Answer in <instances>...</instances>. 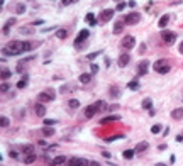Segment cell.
<instances>
[{
	"label": "cell",
	"instance_id": "cell-1",
	"mask_svg": "<svg viewBox=\"0 0 183 166\" xmlns=\"http://www.w3.org/2000/svg\"><path fill=\"white\" fill-rule=\"evenodd\" d=\"M24 51H26V42H20V41H12L5 48H2V54L3 56H17Z\"/></svg>",
	"mask_w": 183,
	"mask_h": 166
},
{
	"label": "cell",
	"instance_id": "cell-2",
	"mask_svg": "<svg viewBox=\"0 0 183 166\" xmlns=\"http://www.w3.org/2000/svg\"><path fill=\"white\" fill-rule=\"evenodd\" d=\"M153 70L156 71V73H161V75H166L171 68H170V65L163 61V59H158V61H154V65H153Z\"/></svg>",
	"mask_w": 183,
	"mask_h": 166
},
{
	"label": "cell",
	"instance_id": "cell-3",
	"mask_svg": "<svg viewBox=\"0 0 183 166\" xmlns=\"http://www.w3.org/2000/svg\"><path fill=\"white\" fill-rule=\"evenodd\" d=\"M139 20H141V15H139L137 12H131V14H127L126 19H124V22L129 24V26H134V24H137Z\"/></svg>",
	"mask_w": 183,
	"mask_h": 166
},
{
	"label": "cell",
	"instance_id": "cell-4",
	"mask_svg": "<svg viewBox=\"0 0 183 166\" xmlns=\"http://www.w3.org/2000/svg\"><path fill=\"white\" fill-rule=\"evenodd\" d=\"M163 41L166 44H173L176 41V34L175 32H170V31H163Z\"/></svg>",
	"mask_w": 183,
	"mask_h": 166
},
{
	"label": "cell",
	"instance_id": "cell-5",
	"mask_svg": "<svg viewBox=\"0 0 183 166\" xmlns=\"http://www.w3.org/2000/svg\"><path fill=\"white\" fill-rule=\"evenodd\" d=\"M122 46L126 48V49H132L134 46H136V39L132 36H126L124 39H122Z\"/></svg>",
	"mask_w": 183,
	"mask_h": 166
},
{
	"label": "cell",
	"instance_id": "cell-6",
	"mask_svg": "<svg viewBox=\"0 0 183 166\" xmlns=\"http://www.w3.org/2000/svg\"><path fill=\"white\" fill-rule=\"evenodd\" d=\"M87 37H88V31H87V29H83V31L78 34V37L75 39V48H80V46H81V42H83Z\"/></svg>",
	"mask_w": 183,
	"mask_h": 166
},
{
	"label": "cell",
	"instance_id": "cell-7",
	"mask_svg": "<svg viewBox=\"0 0 183 166\" xmlns=\"http://www.w3.org/2000/svg\"><path fill=\"white\" fill-rule=\"evenodd\" d=\"M112 17H114V9H105V10L100 12V20H102V22H107V20H110Z\"/></svg>",
	"mask_w": 183,
	"mask_h": 166
},
{
	"label": "cell",
	"instance_id": "cell-8",
	"mask_svg": "<svg viewBox=\"0 0 183 166\" xmlns=\"http://www.w3.org/2000/svg\"><path fill=\"white\" fill-rule=\"evenodd\" d=\"M70 166H90V163L83 158H73L70 159Z\"/></svg>",
	"mask_w": 183,
	"mask_h": 166
},
{
	"label": "cell",
	"instance_id": "cell-9",
	"mask_svg": "<svg viewBox=\"0 0 183 166\" xmlns=\"http://www.w3.org/2000/svg\"><path fill=\"white\" fill-rule=\"evenodd\" d=\"M129 61H131V54H120L119 59H117V65H119L120 68H124V66L129 65Z\"/></svg>",
	"mask_w": 183,
	"mask_h": 166
},
{
	"label": "cell",
	"instance_id": "cell-10",
	"mask_svg": "<svg viewBox=\"0 0 183 166\" xmlns=\"http://www.w3.org/2000/svg\"><path fill=\"white\" fill-rule=\"evenodd\" d=\"M14 24H15V19H14V17H12V19H9V20H7V22L3 24V29H2V32H3V34L7 36V34L10 32V27H12Z\"/></svg>",
	"mask_w": 183,
	"mask_h": 166
},
{
	"label": "cell",
	"instance_id": "cell-11",
	"mask_svg": "<svg viewBox=\"0 0 183 166\" xmlns=\"http://www.w3.org/2000/svg\"><path fill=\"white\" fill-rule=\"evenodd\" d=\"M147 68H149V61H141L139 65H137V70H139V75H146V71H147Z\"/></svg>",
	"mask_w": 183,
	"mask_h": 166
},
{
	"label": "cell",
	"instance_id": "cell-12",
	"mask_svg": "<svg viewBox=\"0 0 183 166\" xmlns=\"http://www.w3.org/2000/svg\"><path fill=\"white\" fill-rule=\"evenodd\" d=\"M95 114H97V109H95V105H88V107L85 109V117H87V119H92Z\"/></svg>",
	"mask_w": 183,
	"mask_h": 166
},
{
	"label": "cell",
	"instance_id": "cell-13",
	"mask_svg": "<svg viewBox=\"0 0 183 166\" xmlns=\"http://www.w3.org/2000/svg\"><path fill=\"white\" fill-rule=\"evenodd\" d=\"M149 148V142H146V141H143V142H139V144H136V153H143V151H146V149Z\"/></svg>",
	"mask_w": 183,
	"mask_h": 166
},
{
	"label": "cell",
	"instance_id": "cell-14",
	"mask_svg": "<svg viewBox=\"0 0 183 166\" xmlns=\"http://www.w3.org/2000/svg\"><path fill=\"white\" fill-rule=\"evenodd\" d=\"M171 117H173V119H176V120L183 119V107H180V109H175V110L171 112Z\"/></svg>",
	"mask_w": 183,
	"mask_h": 166
},
{
	"label": "cell",
	"instance_id": "cell-15",
	"mask_svg": "<svg viewBox=\"0 0 183 166\" xmlns=\"http://www.w3.org/2000/svg\"><path fill=\"white\" fill-rule=\"evenodd\" d=\"M37 98H39V102H49V100H53V97H51L49 93H46V92L39 93V95H37Z\"/></svg>",
	"mask_w": 183,
	"mask_h": 166
},
{
	"label": "cell",
	"instance_id": "cell-16",
	"mask_svg": "<svg viewBox=\"0 0 183 166\" xmlns=\"http://www.w3.org/2000/svg\"><path fill=\"white\" fill-rule=\"evenodd\" d=\"M34 110H36V114L39 115V117H44V114H46V107H44V105H41V103H37L36 107H34Z\"/></svg>",
	"mask_w": 183,
	"mask_h": 166
},
{
	"label": "cell",
	"instance_id": "cell-17",
	"mask_svg": "<svg viewBox=\"0 0 183 166\" xmlns=\"http://www.w3.org/2000/svg\"><path fill=\"white\" fill-rule=\"evenodd\" d=\"M119 119H120L119 115H109V117L102 119V120H100V124H104V126H105V124H109V122H112V120H119Z\"/></svg>",
	"mask_w": 183,
	"mask_h": 166
},
{
	"label": "cell",
	"instance_id": "cell-18",
	"mask_svg": "<svg viewBox=\"0 0 183 166\" xmlns=\"http://www.w3.org/2000/svg\"><path fill=\"white\" fill-rule=\"evenodd\" d=\"M63 163H66V156H56L54 159L51 161V165H63Z\"/></svg>",
	"mask_w": 183,
	"mask_h": 166
},
{
	"label": "cell",
	"instance_id": "cell-19",
	"mask_svg": "<svg viewBox=\"0 0 183 166\" xmlns=\"http://www.w3.org/2000/svg\"><path fill=\"white\" fill-rule=\"evenodd\" d=\"M124 24H126V22H115V26H114V34H120L122 29H124Z\"/></svg>",
	"mask_w": 183,
	"mask_h": 166
},
{
	"label": "cell",
	"instance_id": "cell-20",
	"mask_svg": "<svg viewBox=\"0 0 183 166\" xmlns=\"http://www.w3.org/2000/svg\"><path fill=\"white\" fill-rule=\"evenodd\" d=\"M93 105H95L97 112H104V110H107V107H105V102H102V100H100V102H95Z\"/></svg>",
	"mask_w": 183,
	"mask_h": 166
},
{
	"label": "cell",
	"instance_id": "cell-21",
	"mask_svg": "<svg viewBox=\"0 0 183 166\" xmlns=\"http://www.w3.org/2000/svg\"><path fill=\"white\" fill-rule=\"evenodd\" d=\"M78 80H80V83H90L92 76H90L88 73H81V75H80V78H78Z\"/></svg>",
	"mask_w": 183,
	"mask_h": 166
},
{
	"label": "cell",
	"instance_id": "cell-22",
	"mask_svg": "<svg viewBox=\"0 0 183 166\" xmlns=\"http://www.w3.org/2000/svg\"><path fill=\"white\" fill-rule=\"evenodd\" d=\"M27 81H29V76H27V75H26V76H22V78H20V81L17 83V88H26Z\"/></svg>",
	"mask_w": 183,
	"mask_h": 166
},
{
	"label": "cell",
	"instance_id": "cell-23",
	"mask_svg": "<svg viewBox=\"0 0 183 166\" xmlns=\"http://www.w3.org/2000/svg\"><path fill=\"white\" fill-rule=\"evenodd\" d=\"M168 22H170V15H163V17L159 19V22H158V24H159V27H161V29H165Z\"/></svg>",
	"mask_w": 183,
	"mask_h": 166
},
{
	"label": "cell",
	"instance_id": "cell-24",
	"mask_svg": "<svg viewBox=\"0 0 183 166\" xmlns=\"http://www.w3.org/2000/svg\"><path fill=\"white\" fill-rule=\"evenodd\" d=\"M151 107H153V100H151V98H144V100H143V109L151 110Z\"/></svg>",
	"mask_w": 183,
	"mask_h": 166
},
{
	"label": "cell",
	"instance_id": "cell-25",
	"mask_svg": "<svg viewBox=\"0 0 183 166\" xmlns=\"http://www.w3.org/2000/svg\"><path fill=\"white\" fill-rule=\"evenodd\" d=\"M66 36H68V31H66V29H59V31H56V37H58V39H65Z\"/></svg>",
	"mask_w": 183,
	"mask_h": 166
},
{
	"label": "cell",
	"instance_id": "cell-26",
	"mask_svg": "<svg viewBox=\"0 0 183 166\" xmlns=\"http://www.w3.org/2000/svg\"><path fill=\"white\" fill-rule=\"evenodd\" d=\"M42 134H44L46 137H49V136H54V129H53V127H48V126H46V127L42 129Z\"/></svg>",
	"mask_w": 183,
	"mask_h": 166
},
{
	"label": "cell",
	"instance_id": "cell-27",
	"mask_svg": "<svg viewBox=\"0 0 183 166\" xmlns=\"http://www.w3.org/2000/svg\"><path fill=\"white\" fill-rule=\"evenodd\" d=\"M110 97H112V98H117V97H119V88H117L115 85L110 87Z\"/></svg>",
	"mask_w": 183,
	"mask_h": 166
},
{
	"label": "cell",
	"instance_id": "cell-28",
	"mask_svg": "<svg viewBox=\"0 0 183 166\" xmlns=\"http://www.w3.org/2000/svg\"><path fill=\"white\" fill-rule=\"evenodd\" d=\"M131 90H139V83H137V80H132V81H129L127 85Z\"/></svg>",
	"mask_w": 183,
	"mask_h": 166
},
{
	"label": "cell",
	"instance_id": "cell-29",
	"mask_svg": "<svg viewBox=\"0 0 183 166\" xmlns=\"http://www.w3.org/2000/svg\"><path fill=\"white\" fill-rule=\"evenodd\" d=\"M87 22H88L90 26H95V24H97V19L93 17V14H87Z\"/></svg>",
	"mask_w": 183,
	"mask_h": 166
},
{
	"label": "cell",
	"instance_id": "cell-30",
	"mask_svg": "<svg viewBox=\"0 0 183 166\" xmlns=\"http://www.w3.org/2000/svg\"><path fill=\"white\" fill-rule=\"evenodd\" d=\"M15 12H17L19 15H20V14H24V12H26V5H24V3H19L17 9H15Z\"/></svg>",
	"mask_w": 183,
	"mask_h": 166
},
{
	"label": "cell",
	"instance_id": "cell-31",
	"mask_svg": "<svg viewBox=\"0 0 183 166\" xmlns=\"http://www.w3.org/2000/svg\"><path fill=\"white\" fill-rule=\"evenodd\" d=\"M0 126H2V127H9V119L2 115V117H0Z\"/></svg>",
	"mask_w": 183,
	"mask_h": 166
},
{
	"label": "cell",
	"instance_id": "cell-32",
	"mask_svg": "<svg viewBox=\"0 0 183 166\" xmlns=\"http://www.w3.org/2000/svg\"><path fill=\"white\" fill-rule=\"evenodd\" d=\"M36 161V154H29L27 158H26V165H31V163H34Z\"/></svg>",
	"mask_w": 183,
	"mask_h": 166
},
{
	"label": "cell",
	"instance_id": "cell-33",
	"mask_svg": "<svg viewBox=\"0 0 183 166\" xmlns=\"http://www.w3.org/2000/svg\"><path fill=\"white\" fill-rule=\"evenodd\" d=\"M134 156V149H127V151H124V158L126 159H131Z\"/></svg>",
	"mask_w": 183,
	"mask_h": 166
},
{
	"label": "cell",
	"instance_id": "cell-34",
	"mask_svg": "<svg viewBox=\"0 0 183 166\" xmlns=\"http://www.w3.org/2000/svg\"><path fill=\"white\" fill-rule=\"evenodd\" d=\"M70 107H71V109H78V107H80V102L75 100V98H71V100H70Z\"/></svg>",
	"mask_w": 183,
	"mask_h": 166
},
{
	"label": "cell",
	"instance_id": "cell-35",
	"mask_svg": "<svg viewBox=\"0 0 183 166\" xmlns=\"http://www.w3.org/2000/svg\"><path fill=\"white\" fill-rule=\"evenodd\" d=\"M10 75H12L10 70H3V71H2V78H3V80H7V78H10Z\"/></svg>",
	"mask_w": 183,
	"mask_h": 166
},
{
	"label": "cell",
	"instance_id": "cell-36",
	"mask_svg": "<svg viewBox=\"0 0 183 166\" xmlns=\"http://www.w3.org/2000/svg\"><path fill=\"white\" fill-rule=\"evenodd\" d=\"M159 130H161V126H159V124H156V126L151 127V132H153V134H158Z\"/></svg>",
	"mask_w": 183,
	"mask_h": 166
},
{
	"label": "cell",
	"instance_id": "cell-37",
	"mask_svg": "<svg viewBox=\"0 0 183 166\" xmlns=\"http://www.w3.org/2000/svg\"><path fill=\"white\" fill-rule=\"evenodd\" d=\"M32 146H31V144H29V146H24V153H26V154H32Z\"/></svg>",
	"mask_w": 183,
	"mask_h": 166
},
{
	"label": "cell",
	"instance_id": "cell-38",
	"mask_svg": "<svg viewBox=\"0 0 183 166\" xmlns=\"http://www.w3.org/2000/svg\"><path fill=\"white\" fill-rule=\"evenodd\" d=\"M54 124H56V122H54V120H51V119H46V120H44V126H48V127H53Z\"/></svg>",
	"mask_w": 183,
	"mask_h": 166
},
{
	"label": "cell",
	"instance_id": "cell-39",
	"mask_svg": "<svg viewBox=\"0 0 183 166\" xmlns=\"http://www.w3.org/2000/svg\"><path fill=\"white\" fill-rule=\"evenodd\" d=\"M124 9H126V3L124 2H119L117 3V10H124Z\"/></svg>",
	"mask_w": 183,
	"mask_h": 166
},
{
	"label": "cell",
	"instance_id": "cell-40",
	"mask_svg": "<svg viewBox=\"0 0 183 166\" xmlns=\"http://www.w3.org/2000/svg\"><path fill=\"white\" fill-rule=\"evenodd\" d=\"M7 90H9V85H7V83H3V85L0 87V92H2V93H5Z\"/></svg>",
	"mask_w": 183,
	"mask_h": 166
},
{
	"label": "cell",
	"instance_id": "cell-41",
	"mask_svg": "<svg viewBox=\"0 0 183 166\" xmlns=\"http://www.w3.org/2000/svg\"><path fill=\"white\" fill-rule=\"evenodd\" d=\"M100 53H102V51H97V53H92V54H88V59H95V58L100 54Z\"/></svg>",
	"mask_w": 183,
	"mask_h": 166
},
{
	"label": "cell",
	"instance_id": "cell-42",
	"mask_svg": "<svg viewBox=\"0 0 183 166\" xmlns=\"http://www.w3.org/2000/svg\"><path fill=\"white\" fill-rule=\"evenodd\" d=\"M20 31H22L24 34H32V29H27V27H22Z\"/></svg>",
	"mask_w": 183,
	"mask_h": 166
},
{
	"label": "cell",
	"instance_id": "cell-43",
	"mask_svg": "<svg viewBox=\"0 0 183 166\" xmlns=\"http://www.w3.org/2000/svg\"><path fill=\"white\" fill-rule=\"evenodd\" d=\"M90 70H92V73H97V71H98V66H97V65H92Z\"/></svg>",
	"mask_w": 183,
	"mask_h": 166
},
{
	"label": "cell",
	"instance_id": "cell-44",
	"mask_svg": "<svg viewBox=\"0 0 183 166\" xmlns=\"http://www.w3.org/2000/svg\"><path fill=\"white\" fill-rule=\"evenodd\" d=\"M78 0H63V5H70V3H75Z\"/></svg>",
	"mask_w": 183,
	"mask_h": 166
},
{
	"label": "cell",
	"instance_id": "cell-45",
	"mask_svg": "<svg viewBox=\"0 0 183 166\" xmlns=\"http://www.w3.org/2000/svg\"><path fill=\"white\" fill-rule=\"evenodd\" d=\"M127 5H129V7H132V9H134V7H136V2H134V0H132V2H129Z\"/></svg>",
	"mask_w": 183,
	"mask_h": 166
},
{
	"label": "cell",
	"instance_id": "cell-46",
	"mask_svg": "<svg viewBox=\"0 0 183 166\" xmlns=\"http://www.w3.org/2000/svg\"><path fill=\"white\" fill-rule=\"evenodd\" d=\"M90 166H100V163H97V161H92Z\"/></svg>",
	"mask_w": 183,
	"mask_h": 166
},
{
	"label": "cell",
	"instance_id": "cell-47",
	"mask_svg": "<svg viewBox=\"0 0 183 166\" xmlns=\"http://www.w3.org/2000/svg\"><path fill=\"white\" fill-rule=\"evenodd\" d=\"M180 53H182V54H183V41H182V42H180Z\"/></svg>",
	"mask_w": 183,
	"mask_h": 166
},
{
	"label": "cell",
	"instance_id": "cell-48",
	"mask_svg": "<svg viewBox=\"0 0 183 166\" xmlns=\"http://www.w3.org/2000/svg\"><path fill=\"white\" fill-rule=\"evenodd\" d=\"M156 166H166V165H165V163H158Z\"/></svg>",
	"mask_w": 183,
	"mask_h": 166
}]
</instances>
